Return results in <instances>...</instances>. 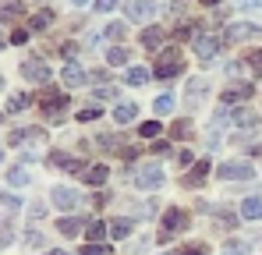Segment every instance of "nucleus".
<instances>
[{"label": "nucleus", "mask_w": 262, "mask_h": 255, "mask_svg": "<svg viewBox=\"0 0 262 255\" xmlns=\"http://www.w3.org/2000/svg\"><path fill=\"white\" fill-rule=\"evenodd\" d=\"M181 68H184L181 50H177V46H167V50L160 53V60H156L152 75H160V78H174V75H181Z\"/></svg>", "instance_id": "nucleus-1"}, {"label": "nucleus", "mask_w": 262, "mask_h": 255, "mask_svg": "<svg viewBox=\"0 0 262 255\" xmlns=\"http://www.w3.org/2000/svg\"><path fill=\"white\" fill-rule=\"evenodd\" d=\"M184 227H188V216H184L181 209H167V213H163V230H160V241H170V238H174V234H181Z\"/></svg>", "instance_id": "nucleus-2"}, {"label": "nucleus", "mask_w": 262, "mask_h": 255, "mask_svg": "<svg viewBox=\"0 0 262 255\" xmlns=\"http://www.w3.org/2000/svg\"><path fill=\"white\" fill-rule=\"evenodd\" d=\"M255 170H252V163H245V160H227L223 167H220V177L223 181H245V177H252Z\"/></svg>", "instance_id": "nucleus-3"}, {"label": "nucleus", "mask_w": 262, "mask_h": 255, "mask_svg": "<svg viewBox=\"0 0 262 255\" xmlns=\"http://www.w3.org/2000/svg\"><path fill=\"white\" fill-rule=\"evenodd\" d=\"M262 29L259 25H230L227 29V36H220L223 39V46H230V42H241V39H259Z\"/></svg>", "instance_id": "nucleus-4"}, {"label": "nucleus", "mask_w": 262, "mask_h": 255, "mask_svg": "<svg viewBox=\"0 0 262 255\" xmlns=\"http://www.w3.org/2000/svg\"><path fill=\"white\" fill-rule=\"evenodd\" d=\"M167 177H163V170L156 167V163H149V167H142L138 174H135V184L138 188H160Z\"/></svg>", "instance_id": "nucleus-5"}, {"label": "nucleus", "mask_w": 262, "mask_h": 255, "mask_svg": "<svg viewBox=\"0 0 262 255\" xmlns=\"http://www.w3.org/2000/svg\"><path fill=\"white\" fill-rule=\"evenodd\" d=\"M50 202H53L57 209H75V206H78L82 199H78V192H75V188H64V184H60V188H53Z\"/></svg>", "instance_id": "nucleus-6"}, {"label": "nucleus", "mask_w": 262, "mask_h": 255, "mask_svg": "<svg viewBox=\"0 0 262 255\" xmlns=\"http://www.w3.org/2000/svg\"><path fill=\"white\" fill-rule=\"evenodd\" d=\"M223 46V39H213V36H195V53H199V60H213L216 57V50Z\"/></svg>", "instance_id": "nucleus-7"}, {"label": "nucleus", "mask_w": 262, "mask_h": 255, "mask_svg": "<svg viewBox=\"0 0 262 255\" xmlns=\"http://www.w3.org/2000/svg\"><path fill=\"white\" fill-rule=\"evenodd\" d=\"M21 78H29V82H50L46 60H25V64H21Z\"/></svg>", "instance_id": "nucleus-8"}, {"label": "nucleus", "mask_w": 262, "mask_h": 255, "mask_svg": "<svg viewBox=\"0 0 262 255\" xmlns=\"http://www.w3.org/2000/svg\"><path fill=\"white\" fill-rule=\"evenodd\" d=\"M152 14H156V4H152V0H135V4H128L131 22H149Z\"/></svg>", "instance_id": "nucleus-9"}, {"label": "nucleus", "mask_w": 262, "mask_h": 255, "mask_svg": "<svg viewBox=\"0 0 262 255\" xmlns=\"http://www.w3.org/2000/svg\"><path fill=\"white\" fill-rule=\"evenodd\" d=\"M43 110H46V117L50 121H60V114L68 110V96H43Z\"/></svg>", "instance_id": "nucleus-10"}, {"label": "nucleus", "mask_w": 262, "mask_h": 255, "mask_svg": "<svg viewBox=\"0 0 262 255\" xmlns=\"http://www.w3.org/2000/svg\"><path fill=\"white\" fill-rule=\"evenodd\" d=\"M252 92H255L252 85H230V89H223V99H220V103L230 107V103H237V99H248Z\"/></svg>", "instance_id": "nucleus-11"}, {"label": "nucleus", "mask_w": 262, "mask_h": 255, "mask_svg": "<svg viewBox=\"0 0 262 255\" xmlns=\"http://www.w3.org/2000/svg\"><path fill=\"white\" fill-rule=\"evenodd\" d=\"M85 82H89V75L78 68V64H68V68H64V85L78 89V85H85Z\"/></svg>", "instance_id": "nucleus-12"}, {"label": "nucleus", "mask_w": 262, "mask_h": 255, "mask_svg": "<svg viewBox=\"0 0 262 255\" xmlns=\"http://www.w3.org/2000/svg\"><path fill=\"white\" fill-rule=\"evenodd\" d=\"M11 142H46V131L43 128H25V131H14Z\"/></svg>", "instance_id": "nucleus-13"}, {"label": "nucleus", "mask_w": 262, "mask_h": 255, "mask_svg": "<svg viewBox=\"0 0 262 255\" xmlns=\"http://www.w3.org/2000/svg\"><path fill=\"white\" fill-rule=\"evenodd\" d=\"M135 117H138V107H135V103H121V107L114 110V121H117V124H131Z\"/></svg>", "instance_id": "nucleus-14"}, {"label": "nucleus", "mask_w": 262, "mask_h": 255, "mask_svg": "<svg viewBox=\"0 0 262 255\" xmlns=\"http://www.w3.org/2000/svg\"><path fill=\"white\" fill-rule=\"evenodd\" d=\"M241 216L245 220H262V199H245L241 202Z\"/></svg>", "instance_id": "nucleus-15"}, {"label": "nucleus", "mask_w": 262, "mask_h": 255, "mask_svg": "<svg viewBox=\"0 0 262 255\" xmlns=\"http://www.w3.org/2000/svg\"><path fill=\"white\" fill-rule=\"evenodd\" d=\"M163 36H167V32L152 25V29H145V32H142V46H145V50H156V46L163 42Z\"/></svg>", "instance_id": "nucleus-16"}, {"label": "nucleus", "mask_w": 262, "mask_h": 255, "mask_svg": "<svg viewBox=\"0 0 262 255\" xmlns=\"http://www.w3.org/2000/svg\"><path fill=\"white\" fill-rule=\"evenodd\" d=\"M131 230H135V223H131V220H110V238H117V241H121V238H128Z\"/></svg>", "instance_id": "nucleus-17"}, {"label": "nucleus", "mask_w": 262, "mask_h": 255, "mask_svg": "<svg viewBox=\"0 0 262 255\" xmlns=\"http://www.w3.org/2000/svg\"><path fill=\"white\" fill-rule=\"evenodd\" d=\"M206 174H209V163H206V160H199V163L191 167V174L184 177V184H202V181H206Z\"/></svg>", "instance_id": "nucleus-18"}, {"label": "nucleus", "mask_w": 262, "mask_h": 255, "mask_svg": "<svg viewBox=\"0 0 262 255\" xmlns=\"http://www.w3.org/2000/svg\"><path fill=\"white\" fill-rule=\"evenodd\" d=\"M85 234H89V241H92V245H99V241H103V238L110 234V227H103L99 220H92V223L85 227Z\"/></svg>", "instance_id": "nucleus-19"}, {"label": "nucleus", "mask_w": 262, "mask_h": 255, "mask_svg": "<svg viewBox=\"0 0 262 255\" xmlns=\"http://www.w3.org/2000/svg\"><path fill=\"white\" fill-rule=\"evenodd\" d=\"M50 22H53V11H36V14L29 18V29H32V32H39V29H46Z\"/></svg>", "instance_id": "nucleus-20"}, {"label": "nucleus", "mask_w": 262, "mask_h": 255, "mask_svg": "<svg viewBox=\"0 0 262 255\" xmlns=\"http://www.w3.org/2000/svg\"><path fill=\"white\" fill-rule=\"evenodd\" d=\"M29 103H32V96H25V92H21V96H11V99L4 103V110H7V114H18V110H25Z\"/></svg>", "instance_id": "nucleus-21"}, {"label": "nucleus", "mask_w": 262, "mask_h": 255, "mask_svg": "<svg viewBox=\"0 0 262 255\" xmlns=\"http://www.w3.org/2000/svg\"><path fill=\"white\" fill-rule=\"evenodd\" d=\"M106 64H110V68H121V64H128V50H121V46L106 50Z\"/></svg>", "instance_id": "nucleus-22"}, {"label": "nucleus", "mask_w": 262, "mask_h": 255, "mask_svg": "<svg viewBox=\"0 0 262 255\" xmlns=\"http://www.w3.org/2000/svg\"><path fill=\"white\" fill-rule=\"evenodd\" d=\"M106 174H110L106 167H89V170H85V181L99 188V184H106Z\"/></svg>", "instance_id": "nucleus-23"}, {"label": "nucleus", "mask_w": 262, "mask_h": 255, "mask_svg": "<svg viewBox=\"0 0 262 255\" xmlns=\"http://www.w3.org/2000/svg\"><path fill=\"white\" fill-rule=\"evenodd\" d=\"M255 121H259V117H255L252 110H245V107H241V110H234V124H241V128H255Z\"/></svg>", "instance_id": "nucleus-24"}, {"label": "nucleus", "mask_w": 262, "mask_h": 255, "mask_svg": "<svg viewBox=\"0 0 262 255\" xmlns=\"http://www.w3.org/2000/svg\"><path fill=\"white\" fill-rule=\"evenodd\" d=\"M124 78H128V85H145L149 82V71H145V68H128Z\"/></svg>", "instance_id": "nucleus-25"}, {"label": "nucleus", "mask_w": 262, "mask_h": 255, "mask_svg": "<svg viewBox=\"0 0 262 255\" xmlns=\"http://www.w3.org/2000/svg\"><path fill=\"white\" fill-rule=\"evenodd\" d=\"M202 96H206V85H202V82H191V85H188V92H184V99H188L191 107H195Z\"/></svg>", "instance_id": "nucleus-26"}, {"label": "nucleus", "mask_w": 262, "mask_h": 255, "mask_svg": "<svg viewBox=\"0 0 262 255\" xmlns=\"http://www.w3.org/2000/svg\"><path fill=\"white\" fill-rule=\"evenodd\" d=\"M252 252V245H245V241H227L223 245V255H248Z\"/></svg>", "instance_id": "nucleus-27"}, {"label": "nucleus", "mask_w": 262, "mask_h": 255, "mask_svg": "<svg viewBox=\"0 0 262 255\" xmlns=\"http://www.w3.org/2000/svg\"><path fill=\"white\" fill-rule=\"evenodd\" d=\"M57 230L71 238V234H78V230H82V220H60V223H57Z\"/></svg>", "instance_id": "nucleus-28"}, {"label": "nucleus", "mask_w": 262, "mask_h": 255, "mask_svg": "<svg viewBox=\"0 0 262 255\" xmlns=\"http://www.w3.org/2000/svg\"><path fill=\"white\" fill-rule=\"evenodd\" d=\"M152 107H156V114H163V117H167V114L174 110V96H160V99H156Z\"/></svg>", "instance_id": "nucleus-29"}, {"label": "nucleus", "mask_w": 262, "mask_h": 255, "mask_svg": "<svg viewBox=\"0 0 262 255\" xmlns=\"http://www.w3.org/2000/svg\"><path fill=\"white\" fill-rule=\"evenodd\" d=\"M7 181H11V184H29V174L21 167H11L7 170Z\"/></svg>", "instance_id": "nucleus-30"}, {"label": "nucleus", "mask_w": 262, "mask_h": 255, "mask_svg": "<svg viewBox=\"0 0 262 255\" xmlns=\"http://www.w3.org/2000/svg\"><path fill=\"white\" fill-rule=\"evenodd\" d=\"M103 32H106V39H121V36H124V25H121V22H110Z\"/></svg>", "instance_id": "nucleus-31"}, {"label": "nucleus", "mask_w": 262, "mask_h": 255, "mask_svg": "<svg viewBox=\"0 0 262 255\" xmlns=\"http://www.w3.org/2000/svg\"><path fill=\"white\" fill-rule=\"evenodd\" d=\"M142 135H145V138H156V135H160V121H145V124H142Z\"/></svg>", "instance_id": "nucleus-32"}, {"label": "nucleus", "mask_w": 262, "mask_h": 255, "mask_svg": "<svg viewBox=\"0 0 262 255\" xmlns=\"http://www.w3.org/2000/svg\"><path fill=\"white\" fill-rule=\"evenodd\" d=\"M248 60V68L255 71V75H262V53H252V57H245Z\"/></svg>", "instance_id": "nucleus-33"}, {"label": "nucleus", "mask_w": 262, "mask_h": 255, "mask_svg": "<svg viewBox=\"0 0 262 255\" xmlns=\"http://www.w3.org/2000/svg\"><path fill=\"white\" fill-rule=\"evenodd\" d=\"M245 11H262V0H237Z\"/></svg>", "instance_id": "nucleus-34"}, {"label": "nucleus", "mask_w": 262, "mask_h": 255, "mask_svg": "<svg viewBox=\"0 0 262 255\" xmlns=\"http://www.w3.org/2000/svg\"><path fill=\"white\" fill-rule=\"evenodd\" d=\"M18 11H21V4H18V0H7V7H4V14L11 18V14H18Z\"/></svg>", "instance_id": "nucleus-35"}, {"label": "nucleus", "mask_w": 262, "mask_h": 255, "mask_svg": "<svg viewBox=\"0 0 262 255\" xmlns=\"http://www.w3.org/2000/svg\"><path fill=\"white\" fill-rule=\"evenodd\" d=\"M117 0H96V11H114Z\"/></svg>", "instance_id": "nucleus-36"}, {"label": "nucleus", "mask_w": 262, "mask_h": 255, "mask_svg": "<svg viewBox=\"0 0 262 255\" xmlns=\"http://www.w3.org/2000/svg\"><path fill=\"white\" fill-rule=\"evenodd\" d=\"M82 255H106V248L103 245H89V248H82Z\"/></svg>", "instance_id": "nucleus-37"}, {"label": "nucleus", "mask_w": 262, "mask_h": 255, "mask_svg": "<svg viewBox=\"0 0 262 255\" xmlns=\"http://www.w3.org/2000/svg\"><path fill=\"white\" fill-rule=\"evenodd\" d=\"M4 209L14 213V209H18V199H14V195H7V199H4Z\"/></svg>", "instance_id": "nucleus-38"}, {"label": "nucleus", "mask_w": 262, "mask_h": 255, "mask_svg": "<svg viewBox=\"0 0 262 255\" xmlns=\"http://www.w3.org/2000/svg\"><path fill=\"white\" fill-rule=\"evenodd\" d=\"M96 117H99V110H82L78 114V121H96Z\"/></svg>", "instance_id": "nucleus-39"}, {"label": "nucleus", "mask_w": 262, "mask_h": 255, "mask_svg": "<svg viewBox=\"0 0 262 255\" xmlns=\"http://www.w3.org/2000/svg\"><path fill=\"white\" fill-rule=\"evenodd\" d=\"M184 255H206V248H202V245H188V248H184Z\"/></svg>", "instance_id": "nucleus-40"}, {"label": "nucleus", "mask_w": 262, "mask_h": 255, "mask_svg": "<svg viewBox=\"0 0 262 255\" xmlns=\"http://www.w3.org/2000/svg\"><path fill=\"white\" fill-rule=\"evenodd\" d=\"M181 135H188V124L181 121V124H174V138H181Z\"/></svg>", "instance_id": "nucleus-41"}, {"label": "nucleus", "mask_w": 262, "mask_h": 255, "mask_svg": "<svg viewBox=\"0 0 262 255\" xmlns=\"http://www.w3.org/2000/svg\"><path fill=\"white\" fill-rule=\"evenodd\" d=\"M71 4H75V7H85V4H89V0H71Z\"/></svg>", "instance_id": "nucleus-42"}, {"label": "nucleus", "mask_w": 262, "mask_h": 255, "mask_svg": "<svg viewBox=\"0 0 262 255\" xmlns=\"http://www.w3.org/2000/svg\"><path fill=\"white\" fill-rule=\"evenodd\" d=\"M50 255H68V252H60V248H57V252H50Z\"/></svg>", "instance_id": "nucleus-43"}, {"label": "nucleus", "mask_w": 262, "mask_h": 255, "mask_svg": "<svg viewBox=\"0 0 262 255\" xmlns=\"http://www.w3.org/2000/svg\"><path fill=\"white\" fill-rule=\"evenodd\" d=\"M202 4H220V0H202Z\"/></svg>", "instance_id": "nucleus-44"}, {"label": "nucleus", "mask_w": 262, "mask_h": 255, "mask_svg": "<svg viewBox=\"0 0 262 255\" xmlns=\"http://www.w3.org/2000/svg\"><path fill=\"white\" fill-rule=\"evenodd\" d=\"M167 255H184V252H167Z\"/></svg>", "instance_id": "nucleus-45"}]
</instances>
